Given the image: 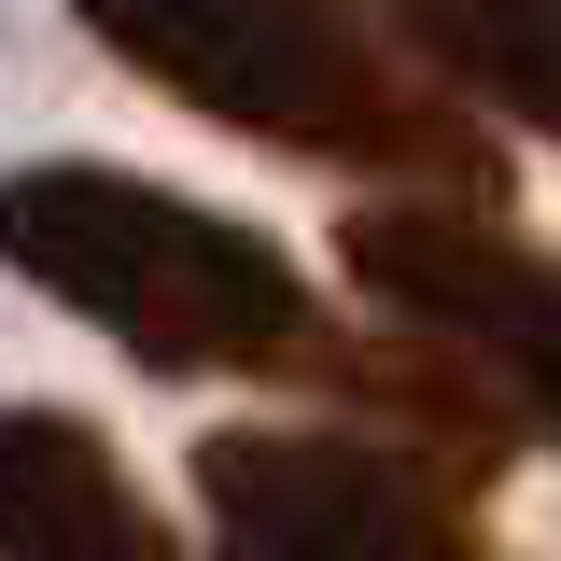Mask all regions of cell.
I'll list each match as a JSON object with an SVG mask.
<instances>
[{
  "label": "cell",
  "mask_w": 561,
  "mask_h": 561,
  "mask_svg": "<svg viewBox=\"0 0 561 561\" xmlns=\"http://www.w3.org/2000/svg\"><path fill=\"white\" fill-rule=\"evenodd\" d=\"M140 84H169L210 127H253L280 154H337L379 169L408 197H505V154H491L421 70H393L351 14L323 0H70Z\"/></svg>",
  "instance_id": "obj_1"
},
{
  "label": "cell",
  "mask_w": 561,
  "mask_h": 561,
  "mask_svg": "<svg viewBox=\"0 0 561 561\" xmlns=\"http://www.w3.org/2000/svg\"><path fill=\"white\" fill-rule=\"evenodd\" d=\"M0 267L43 280L57 309H84L99 337H127L169 379H253L309 351V267L225 225V210L127 183V169H14L0 183Z\"/></svg>",
  "instance_id": "obj_2"
},
{
  "label": "cell",
  "mask_w": 561,
  "mask_h": 561,
  "mask_svg": "<svg viewBox=\"0 0 561 561\" xmlns=\"http://www.w3.org/2000/svg\"><path fill=\"white\" fill-rule=\"evenodd\" d=\"M337 267L408 323V337L463 351L505 408L561 449V267L519 253L491 210L463 197H393V210H351L337 225Z\"/></svg>",
  "instance_id": "obj_3"
},
{
  "label": "cell",
  "mask_w": 561,
  "mask_h": 561,
  "mask_svg": "<svg viewBox=\"0 0 561 561\" xmlns=\"http://www.w3.org/2000/svg\"><path fill=\"white\" fill-rule=\"evenodd\" d=\"M197 505H210V548L225 561H491L478 519L421 463L351 449V435H280V421L210 435Z\"/></svg>",
  "instance_id": "obj_4"
},
{
  "label": "cell",
  "mask_w": 561,
  "mask_h": 561,
  "mask_svg": "<svg viewBox=\"0 0 561 561\" xmlns=\"http://www.w3.org/2000/svg\"><path fill=\"white\" fill-rule=\"evenodd\" d=\"M0 561H183V534L70 408H0Z\"/></svg>",
  "instance_id": "obj_5"
},
{
  "label": "cell",
  "mask_w": 561,
  "mask_h": 561,
  "mask_svg": "<svg viewBox=\"0 0 561 561\" xmlns=\"http://www.w3.org/2000/svg\"><path fill=\"white\" fill-rule=\"evenodd\" d=\"M379 14L421 43L435 84H463V99L561 140V0H379Z\"/></svg>",
  "instance_id": "obj_6"
}]
</instances>
